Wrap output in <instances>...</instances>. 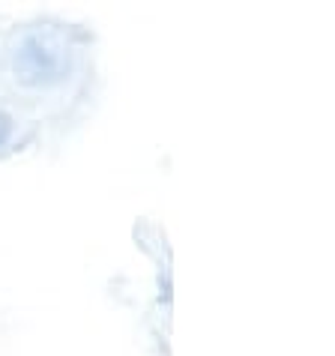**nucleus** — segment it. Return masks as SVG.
I'll list each match as a JSON object with an SVG mask.
<instances>
[{"label":"nucleus","mask_w":335,"mask_h":356,"mask_svg":"<svg viewBox=\"0 0 335 356\" xmlns=\"http://www.w3.org/2000/svg\"><path fill=\"white\" fill-rule=\"evenodd\" d=\"M75 69V42L69 31L51 22L27 24L9 45V75L24 90L60 87Z\"/></svg>","instance_id":"nucleus-1"},{"label":"nucleus","mask_w":335,"mask_h":356,"mask_svg":"<svg viewBox=\"0 0 335 356\" xmlns=\"http://www.w3.org/2000/svg\"><path fill=\"white\" fill-rule=\"evenodd\" d=\"M13 132H15V120H13V117H9L6 111H0V147L9 144Z\"/></svg>","instance_id":"nucleus-2"}]
</instances>
